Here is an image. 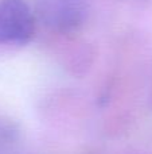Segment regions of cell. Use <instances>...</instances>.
Masks as SVG:
<instances>
[{
	"instance_id": "cell-1",
	"label": "cell",
	"mask_w": 152,
	"mask_h": 154,
	"mask_svg": "<svg viewBox=\"0 0 152 154\" xmlns=\"http://www.w3.org/2000/svg\"><path fill=\"white\" fill-rule=\"evenodd\" d=\"M34 32V14L24 0H0V43L22 45Z\"/></svg>"
},
{
	"instance_id": "cell-2",
	"label": "cell",
	"mask_w": 152,
	"mask_h": 154,
	"mask_svg": "<svg viewBox=\"0 0 152 154\" xmlns=\"http://www.w3.org/2000/svg\"><path fill=\"white\" fill-rule=\"evenodd\" d=\"M37 16L45 26L55 31H72L82 23L86 0H37Z\"/></svg>"
}]
</instances>
